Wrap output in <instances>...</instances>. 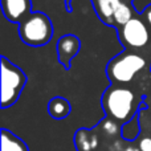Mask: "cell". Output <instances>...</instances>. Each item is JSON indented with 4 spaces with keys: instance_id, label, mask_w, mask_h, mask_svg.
<instances>
[{
    "instance_id": "1",
    "label": "cell",
    "mask_w": 151,
    "mask_h": 151,
    "mask_svg": "<svg viewBox=\"0 0 151 151\" xmlns=\"http://www.w3.org/2000/svg\"><path fill=\"white\" fill-rule=\"evenodd\" d=\"M101 101L105 114L122 125L137 115L139 104H142V99L131 89L115 83L105 90Z\"/></svg>"
},
{
    "instance_id": "2",
    "label": "cell",
    "mask_w": 151,
    "mask_h": 151,
    "mask_svg": "<svg viewBox=\"0 0 151 151\" xmlns=\"http://www.w3.org/2000/svg\"><path fill=\"white\" fill-rule=\"evenodd\" d=\"M19 36L29 47H42L53 36L52 21L42 12H31L19 23Z\"/></svg>"
},
{
    "instance_id": "3",
    "label": "cell",
    "mask_w": 151,
    "mask_h": 151,
    "mask_svg": "<svg viewBox=\"0 0 151 151\" xmlns=\"http://www.w3.org/2000/svg\"><path fill=\"white\" fill-rule=\"evenodd\" d=\"M145 66L146 60L141 55L126 50L110 61L106 68V73L113 83L121 85L131 82L135 74L143 70Z\"/></svg>"
},
{
    "instance_id": "4",
    "label": "cell",
    "mask_w": 151,
    "mask_h": 151,
    "mask_svg": "<svg viewBox=\"0 0 151 151\" xmlns=\"http://www.w3.org/2000/svg\"><path fill=\"white\" fill-rule=\"evenodd\" d=\"M27 83V76L19 66L1 57V107L12 106L19 99L24 86Z\"/></svg>"
},
{
    "instance_id": "5",
    "label": "cell",
    "mask_w": 151,
    "mask_h": 151,
    "mask_svg": "<svg viewBox=\"0 0 151 151\" xmlns=\"http://www.w3.org/2000/svg\"><path fill=\"white\" fill-rule=\"evenodd\" d=\"M119 40L126 48L139 49L149 44L150 29L143 19L133 17L119 28Z\"/></svg>"
},
{
    "instance_id": "6",
    "label": "cell",
    "mask_w": 151,
    "mask_h": 151,
    "mask_svg": "<svg viewBox=\"0 0 151 151\" xmlns=\"http://www.w3.org/2000/svg\"><path fill=\"white\" fill-rule=\"evenodd\" d=\"M1 9L5 19L12 23H20L31 13V0H1Z\"/></svg>"
},
{
    "instance_id": "7",
    "label": "cell",
    "mask_w": 151,
    "mask_h": 151,
    "mask_svg": "<svg viewBox=\"0 0 151 151\" xmlns=\"http://www.w3.org/2000/svg\"><path fill=\"white\" fill-rule=\"evenodd\" d=\"M80 40L74 35H65L57 41V56L58 61L68 69L70 66L72 60L77 56L80 50Z\"/></svg>"
},
{
    "instance_id": "8",
    "label": "cell",
    "mask_w": 151,
    "mask_h": 151,
    "mask_svg": "<svg viewBox=\"0 0 151 151\" xmlns=\"http://www.w3.org/2000/svg\"><path fill=\"white\" fill-rule=\"evenodd\" d=\"M74 145L77 151H97L99 146L98 134L93 129H80L74 134Z\"/></svg>"
},
{
    "instance_id": "9",
    "label": "cell",
    "mask_w": 151,
    "mask_h": 151,
    "mask_svg": "<svg viewBox=\"0 0 151 151\" xmlns=\"http://www.w3.org/2000/svg\"><path fill=\"white\" fill-rule=\"evenodd\" d=\"M121 1L122 0H94L97 15L104 23L114 24L113 17H114L115 9L118 8Z\"/></svg>"
},
{
    "instance_id": "10",
    "label": "cell",
    "mask_w": 151,
    "mask_h": 151,
    "mask_svg": "<svg viewBox=\"0 0 151 151\" xmlns=\"http://www.w3.org/2000/svg\"><path fill=\"white\" fill-rule=\"evenodd\" d=\"M0 151H29L21 138L16 137L7 129L1 130V149Z\"/></svg>"
},
{
    "instance_id": "11",
    "label": "cell",
    "mask_w": 151,
    "mask_h": 151,
    "mask_svg": "<svg viewBox=\"0 0 151 151\" xmlns=\"http://www.w3.org/2000/svg\"><path fill=\"white\" fill-rule=\"evenodd\" d=\"M48 111H49L50 117H53L55 119H64L70 113V104L68 99L63 98V97H55L49 101Z\"/></svg>"
},
{
    "instance_id": "12",
    "label": "cell",
    "mask_w": 151,
    "mask_h": 151,
    "mask_svg": "<svg viewBox=\"0 0 151 151\" xmlns=\"http://www.w3.org/2000/svg\"><path fill=\"white\" fill-rule=\"evenodd\" d=\"M98 129L102 131L105 137L107 138H115V137H122L121 135V131H122V123H119L118 121L113 119V118L107 117L104 118L99 123Z\"/></svg>"
},
{
    "instance_id": "13",
    "label": "cell",
    "mask_w": 151,
    "mask_h": 151,
    "mask_svg": "<svg viewBox=\"0 0 151 151\" xmlns=\"http://www.w3.org/2000/svg\"><path fill=\"white\" fill-rule=\"evenodd\" d=\"M131 19H133V8H131V5L127 1H123L122 0L119 3V5H118V8L115 9L113 21H114L115 25L122 27L129 20H131Z\"/></svg>"
},
{
    "instance_id": "14",
    "label": "cell",
    "mask_w": 151,
    "mask_h": 151,
    "mask_svg": "<svg viewBox=\"0 0 151 151\" xmlns=\"http://www.w3.org/2000/svg\"><path fill=\"white\" fill-rule=\"evenodd\" d=\"M139 133H141V127H139L138 114L134 115L129 122H126L122 125L121 135H122V138L126 139V141H134V139H137L139 135Z\"/></svg>"
},
{
    "instance_id": "15",
    "label": "cell",
    "mask_w": 151,
    "mask_h": 151,
    "mask_svg": "<svg viewBox=\"0 0 151 151\" xmlns=\"http://www.w3.org/2000/svg\"><path fill=\"white\" fill-rule=\"evenodd\" d=\"M125 141L126 139L121 138L118 141H113L111 145H110V151H123L125 150Z\"/></svg>"
},
{
    "instance_id": "16",
    "label": "cell",
    "mask_w": 151,
    "mask_h": 151,
    "mask_svg": "<svg viewBox=\"0 0 151 151\" xmlns=\"http://www.w3.org/2000/svg\"><path fill=\"white\" fill-rule=\"evenodd\" d=\"M138 146H139V149H141V151H151V138L150 137L141 138Z\"/></svg>"
},
{
    "instance_id": "17",
    "label": "cell",
    "mask_w": 151,
    "mask_h": 151,
    "mask_svg": "<svg viewBox=\"0 0 151 151\" xmlns=\"http://www.w3.org/2000/svg\"><path fill=\"white\" fill-rule=\"evenodd\" d=\"M142 16H143L145 23L147 24L149 29L151 31V4H149L143 11H142Z\"/></svg>"
},
{
    "instance_id": "18",
    "label": "cell",
    "mask_w": 151,
    "mask_h": 151,
    "mask_svg": "<svg viewBox=\"0 0 151 151\" xmlns=\"http://www.w3.org/2000/svg\"><path fill=\"white\" fill-rule=\"evenodd\" d=\"M123 151H141V149H139V146H126Z\"/></svg>"
},
{
    "instance_id": "19",
    "label": "cell",
    "mask_w": 151,
    "mask_h": 151,
    "mask_svg": "<svg viewBox=\"0 0 151 151\" xmlns=\"http://www.w3.org/2000/svg\"><path fill=\"white\" fill-rule=\"evenodd\" d=\"M123 1H133V0H123Z\"/></svg>"
}]
</instances>
